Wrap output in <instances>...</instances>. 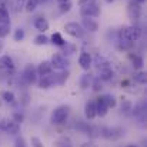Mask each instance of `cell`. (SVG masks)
I'll return each instance as SVG.
<instances>
[{"mask_svg":"<svg viewBox=\"0 0 147 147\" xmlns=\"http://www.w3.org/2000/svg\"><path fill=\"white\" fill-rule=\"evenodd\" d=\"M11 119H13L16 123L22 124V123L24 121V119H26V117H24V114H23L22 111H14V113H13V116H11Z\"/></svg>","mask_w":147,"mask_h":147,"instance_id":"38","label":"cell"},{"mask_svg":"<svg viewBox=\"0 0 147 147\" xmlns=\"http://www.w3.org/2000/svg\"><path fill=\"white\" fill-rule=\"evenodd\" d=\"M57 1V6H59V10H60V13H69L70 10H71V7H73V3H71V0H56Z\"/></svg>","mask_w":147,"mask_h":147,"instance_id":"21","label":"cell"},{"mask_svg":"<svg viewBox=\"0 0 147 147\" xmlns=\"http://www.w3.org/2000/svg\"><path fill=\"white\" fill-rule=\"evenodd\" d=\"M49 37L45 34V33H40V34H37L36 37H34V45L36 46H46V45H49Z\"/></svg>","mask_w":147,"mask_h":147,"instance_id":"30","label":"cell"},{"mask_svg":"<svg viewBox=\"0 0 147 147\" xmlns=\"http://www.w3.org/2000/svg\"><path fill=\"white\" fill-rule=\"evenodd\" d=\"M54 84H56V80H54V74H53V73L46 74V76H42V77L37 80L39 89H43V90H49Z\"/></svg>","mask_w":147,"mask_h":147,"instance_id":"11","label":"cell"},{"mask_svg":"<svg viewBox=\"0 0 147 147\" xmlns=\"http://www.w3.org/2000/svg\"><path fill=\"white\" fill-rule=\"evenodd\" d=\"M93 1H96V0H79L77 3H79V6H84V4H89V3H93Z\"/></svg>","mask_w":147,"mask_h":147,"instance_id":"43","label":"cell"},{"mask_svg":"<svg viewBox=\"0 0 147 147\" xmlns=\"http://www.w3.org/2000/svg\"><path fill=\"white\" fill-rule=\"evenodd\" d=\"M10 23V19H6L3 16H0V24H9Z\"/></svg>","mask_w":147,"mask_h":147,"instance_id":"44","label":"cell"},{"mask_svg":"<svg viewBox=\"0 0 147 147\" xmlns=\"http://www.w3.org/2000/svg\"><path fill=\"white\" fill-rule=\"evenodd\" d=\"M79 64H80V67H82L84 71L90 70V67H92V64H93V57H92V54L87 53V51H82L80 56H79Z\"/></svg>","mask_w":147,"mask_h":147,"instance_id":"12","label":"cell"},{"mask_svg":"<svg viewBox=\"0 0 147 147\" xmlns=\"http://www.w3.org/2000/svg\"><path fill=\"white\" fill-rule=\"evenodd\" d=\"M30 144H32V147H45L42 139L37 137V136H32L30 137Z\"/></svg>","mask_w":147,"mask_h":147,"instance_id":"37","label":"cell"},{"mask_svg":"<svg viewBox=\"0 0 147 147\" xmlns=\"http://www.w3.org/2000/svg\"><path fill=\"white\" fill-rule=\"evenodd\" d=\"M127 16L131 22L137 23L142 17V4H139L136 0H131L127 6Z\"/></svg>","mask_w":147,"mask_h":147,"instance_id":"7","label":"cell"},{"mask_svg":"<svg viewBox=\"0 0 147 147\" xmlns=\"http://www.w3.org/2000/svg\"><path fill=\"white\" fill-rule=\"evenodd\" d=\"M0 107H1V98H0Z\"/></svg>","mask_w":147,"mask_h":147,"instance_id":"48","label":"cell"},{"mask_svg":"<svg viewBox=\"0 0 147 147\" xmlns=\"http://www.w3.org/2000/svg\"><path fill=\"white\" fill-rule=\"evenodd\" d=\"M80 14L82 17H98L100 16V6L97 4V0L84 6H80Z\"/></svg>","mask_w":147,"mask_h":147,"instance_id":"5","label":"cell"},{"mask_svg":"<svg viewBox=\"0 0 147 147\" xmlns=\"http://www.w3.org/2000/svg\"><path fill=\"white\" fill-rule=\"evenodd\" d=\"M117 46L120 50H130L134 46V43L127 40V39H117Z\"/></svg>","mask_w":147,"mask_h":147,"instance_id":"28","label":"cell"},{"mask_svg":"<svg viewBox=\"0 0 147 147\" xmlns=\"http://www.w3.org/2000/svg\"><path fill=\"white\" fill-rule=\"evenodd\" d=\"M50 64H51V67H53V70H64V69H67L69 67V60L66 59V56H63L61 53H54L53 56H51V59H50Z\"/></svg>","mask_w":147,"mask_h":147,"instance_id":"6","label":"cell"},{"mask_svg":"<svg viewBox=\"0 0 147 147\" xmlns=\"http://www.w3.org/2000/svg\"><path fill=\"white\" fill-rule=\"evenodd\" d=\"M104 97H106V103H107L109 109H114L117 106V100L113 94H104Z\"/></svg>","mask_w":147,"mask_h":147,"instance_id":"35","label":"cell"},{"mask_svg":"<svg viewBox=\"0 0 147 147\" xmlns=\"http://www.w3.org/2000/svg\"><path fill=\"white\" fill-rule=\"evenodd\" d=\"M0 98H1L3 101H6L7 104H13V103L16 101V96H14V93H13V92H10V90H4V92H1Z\"/></svg>","mask_w":147,"mask_h":147,"instance_id":"25","label":"cell"},{"mask_svg":"<svg viewBox=\"0 0 147 147\" xmlns=\"http://www.w3.org/2000/svg\"><path fill=\"white\" fill-rule=\"evenodd\" d=\"M49 42L50 43H53L54 46H59V47H61V46L66 45V40L63 39V36H61L59 32H56V33L51 34V37L49 39Z\"/></svg>","mask_w":147,"mask_h":147,"instance_id":"23","label":"cell"},{"mask_svg":"<svg viewBox=\"0 0 147 147\" xmlns=\"http://www.w3.org/2000/svg\"><path fill=\"white\" fill-rule=\"evenodd\" d=\"M24 37H26V32H24V29H22V27L14 29V33H13V39H14V42H23Z\"/></svg>","mask_w":147,"mask_h":147,"instance_id":"32","label":"cell"},{"mask_svg":"<svg viewBox=\"0 0 147 147\" xmlns=\"http://www.w3.org/2000/svg\"><path fill=\"white\" fill-rule=\"evenodd\" d=\"M54 146L56 147H74L73 146L71 139H70V137H67V136H63V137H60L59 140H56Z\"/></svg>","mask_w":147,"mask_h":147,"instance_id":"26","label":"cell"},{"mask_svg":"<svg viewBox=\"0 0 147 147\" xmlns=\"http://www.w3.org/2000/svg\"><path fill=\"white\" fill-rule=\"evenodd\" d=\"M61 47H63V51H61L63 56H71V54H74V53L77 51V46H76V45H71V43H67V42H66V45L61 46Z\"/></svg>","mask_w":147,"mask_h":147,"instance_id":"27","label":"cell"},{"mask_svg":"<svg viewBox=\"0 0 147 147\" xmlns=\"http://www.w3.org/2000/svg\"><path fill=\"white\" fill-rule=\"evenodd\" d=\"M90 87L93 89V92L98 93V92H101V90H103V82H101L98 77H96L94 80H92V86H90Z\"/></svg>","mask_w":147,"mask_h":147,"instance_id":"34","label":"cell"},{"mask_svg":"<svg viewBox=\"0 0 147 147\" xmlns=\"http://www.w3.org/2000/svg\"><path fill=\"white\" fill-rule=\"evenodd\" d=\"M0 16L6 17V19H10V13H9V9L4 3H0Z\"/></svg>","mask_w":147,"mask_h":147,"instance_id":"39","label":"cell"},{"mask_svg":"<svg viewBox=\"0 0 147 147\" xmlns=\"http://www.w3.org/2000/svg\"><path fill=\"white\" fill-rule=\"evenodd\" d=\"M129 57H130V60H131V66H133V69H134V70H142V69H143L144 60H143V57H142V56L130 53V54H129Z\"/></svg>","mask_w":147,"mask_h":147,"instance_id":"19","label":"cell"},{"mask_svg":"<svg viewBox=\"0 0 147 147\" xmlns=\"http://www.w3.org/2000/svg\"><path fill=\"white\" fill-rule=\"evenodd\" d=\"M69 76H70V71H69L67 69H64V70H60V73H59V74H54L56 84H59V86H63V84L67 82Z\"/></svg>","mask_w":147,"mask_h":147,"instance_id":"20","label":"cell"},{"mask_svg":"<svg viewBox=\"0 0 147 147\" xmlns=\"http://www.w3.org/2000/svg\"><path fill=\"white\" fill-rule=\"evenodd\" d=\"M101 133V137H104L106 140H110V142H116V140H120L123 137V127L120 126H113V127H103L100 130Z\"/></svg>","mask_w":147,"mask_h":147,"instance_id":"3","label":"cell"},{"mask_svg":"<svg viewBox=\"0 0 147 147\" xmlns=\"http://www.w3.org/2000/svg\"><path fill=\"white\" fill-rule=\"evenodd\" d=\"M64 32H66L69 36L74 37V39H83L84 34H86L84 29H83L82 24L77 23V22H69V23H66V24H64Z\"/></svg>","mask_w":147,"mask_h":147,"instance_id":"4","label":"cell"},{"mask_svg":"<svg viewBox=\"0 0 147 147\" xmlns=\"http://www.w3.org/2000/svg\"><path fill=\"white\" fill-rule=\"evenodd\" d=\"M106 3H113V1H116V0H104Z\"/></svg>","mask_w":147,"mask_h":147,"instance_id":"46","label":"cell"},{"mask_svg":"<svg viewBox=\"0 0 147 147\" xmlns=\"http://www.w3.org/2000/svg\"><path fill=\"white\" fill-rule=\"evenodd\" d=\"M14 147H27V143H26V140L20 136V137H17V139H16V142H14Z\"/></svg>","mask_w":147,"mask_h":147,"instance_id":"41","label":"cell"},{"mask_svg":"<svg viewBox=\"0 0 147 147\" xmlns=\"http://www.w3.org/2000/svg\"><path fill=\"white\" fill-rule=\"evenodd\" d=\"M92 86V77L89 74H83L80 77V89L82 90H87Z\"/></svg>","mask_w":147,"mask_h":147,"instance_id":"29","label":"cell"},{"mask_svg":"<svg viewBox=\"0 0 147 147\" xmlns=\"http://www.w3.org/2000/svg\"><path fill=\"white\" fill-rule=\"evenodd\" d=\"M94 104H96V113H97L98 117H104V116H107V113H109V110H110V109H109V106H107V103H106V97H104V94L96 97Z\"/></svg>","mask_w":147,"mask_h":147,"instance_id":"10","label":"cell"},{"mask_svg":"<svg viewBox=\"0 0 147 147\" xmlns=\"http://www.w3.org/2000/svg\"><path fill=\"white\" fill-rule=\"evenodd\" d=\"M84 116H86L87 120H94V119L97 117L94 100H89V101H86V104H84Z\"/></svg>","mask_w":147,"mask_h":147,"instance_id":"16","label":"cell"},{"mask_svg":"<svg viewBox=\"0 0 147 147\" xmlns=\"http://www.w3.org/2000/svg\"><path fill=\"white\" fill-rule=\"evenodd\" d=\"M93 64H96L97 70L106 69V67H110V61H109L107 59H104L103 56H96L94 60H93Z\"/></svg>","mask_w":147,"mask_h":147,"instance_id":"22","label":"cell"},{"mask_svg":"<svg viewBox=\"0 0 147 147\" xmlns=\"http://www.w3.org/2000/svg\"><path fill=\"white\" fill-rule=\"evenodd\" d=\"M79 147H98L94 142H84V143H82Z\"/></svg>","mask_w":147,"mask_h":147,"instance_id":"42","label":"cell"},{"mask_svg":"<svg viewBox=\"0 0 147 147\" xmlns=\"http://www.w3.org/2000/svg\"><path fill=\"white\" fill-rule=\"evenodd\" d=\"M98 79H100L101 82H111V80L114 79V70L111 69V66L98 70Z\"/></svg>","mask_w":147,"mask_h":147,"instance_id":"18","label":"cell"},{"mask_svg":"<svg viewBox=\"0 0 147 147\" xmlns=\"http://www.w3.org/2000/svg\"><path fill=\"white\" fill-rule=\"evenodd\" d=\"M127 147H139V146H137V144H129Z\"/></svg>","mask_w":147,"mask_h":147,"instance_id":"47","label":"cell"},{"mask_svg":"<svg viewBox=\"0 0 147 147\" xmlns=\"http://www.w3.org/2000/svg\"><path fill=\"white\" fill-rule=\"evenodd\" d=\"M133 80L136 82V83H139V84H146V82H147V76H146V73L144 71H137L134 76H133Z\"/></svg>","mask_w":147,"mask_h":147,"instance_id":"33","label":"cell"},{"mask_svg":"<svg viewBox=\"0 0 147 147\" xmlns=\"http://www.w3.org/2000/svg\"><path fill=\"white\" fill-rule=\"evenodd\" d=\"M136 1H137V3H139V4H143V3H144V1H146V0H136Z\"/></svg>","mask_w":147,"mask_h":147,"instance_id":"45","label":"cell"},{"mask_svg":"<svg viewBox=\"0 0 147 147\" xmlns=\"http://www.w3.org/2000/svg\"><path fill=\"white\" fill-rule=\"evenodd\" d=\"M36 70H37V76H39V77L53 73V67H51V64H50V60H45V61H42V63L36 67Z\"/></svg>","mask_w":147,"mask_h":147,"instance_id":"17","label":"cell"},{"mask_svg":"<svg viewBox=\"0 0 147 147\" xmlns=\"http://www.w3.org/2000/svg\"><path fill=\"white\" fill-rule=\"evenodd\" d=\"M131 110H133V103H131L130 100L123 98L121 103H120V111H121V113H130Z\"/></svg>","mask_w":147,"mask_h":147,"instance_id":"31","label":"cell"},{"mask_svg":"<svg viewBox=\"0 0 147 147\" xmlns=\"http://www.w3.org/2000/svg\"><path fill=\"white\" fill-rule=\"evenodd\" d=\"M14 69H16L14 60H13L9 54H3V56L0 57V70H3V71L11 74V73L14 71Z\"/></svg>","mask_w":147,"mask_h":147,"instance_id":"9","label":"cell"},{"mask_svg":"<svg viewBox=\"0 0 147 147\" xmlns=\"http://www.w3.org/2000/svg\"><path fill=\"white\" fill-rule=\"evenodd\" d=\"M22 77H23V80H24L27 84H34V83H37L39 76H37L36 67H34L33 64H27V66L24 67V70H23Z\"/></svg>","mask_w":147,"mask_h":147,"instance_id":"8","label":"cell"},{"mask_svg":"<svg viewBox=\"0 0 147 147\" xmlns=\"http://www.w3.org/2000/svg\"><path fill=\"white\" fill-rule=\"evenodd\" d=\"M82 27L84 29V32L96 33L98 30V23L93 17H83L82 19Z\"/></svg>","mask_w":147,"mask_h":147,"instance_id":"13","label":"cell"},{"mask_svg":"<svg viewBox=\"0 0 147 147\" xmlns=\"http://www.w3.org/2000/svg\"><path fill=\"white\" fill-rule=\"evenodd\" d=\"M33 26L40 33H45V32L49 30V22H47V19L45 16H37L34 19V22H33Z\"/></svg>","mask_w":147,"mask_h":147,"instance_id":"15","label":"cell"},{"mask_svg":"<svg viewBox=\"0 0 147 147\" xmlns=\"http://www.w3.org/2000/svg\"><path fill=\"white\" fill-rule=\"evenodd\" d=\"M40 3H42L40 0H26V3H24V10H26L27 13H33V11L37 10V7H39Z\"/></svg>","mask_w":147,"mask_h":147,"instance_id":"24","label":"cell"},{"mask_svg":"<svg viewBox=\"0 0 147 147\" xmlns=\"http://www.w3.org/2000/svg\"><path fill=\"white\" fill-rule=\"evenodd\" d=\"M142 37V30L140 27H137L136 24L131 26H123L119 32H117V39H127L133 43H136L139 39Z\"/></svg>","mask_w":147,"mask_h":147,"instance_id":"2","label":"cell"},{"mask_svg":"<svg viewBox=\"0 0 147 147\" xmlns=\"http://www.w3.org/2000/svg\"><path fill=\"white\" fill-rule=\"evenodd\" d=\"M3 131L11 134V136H17L20 133V124L16 123L13 119H6V124H4V129Z\"/></svg>","mask_w":147,"mask_h":147,"instance_id":"14","label":"cell"},{"mask_svg":"<svg viewBox=\"0 0 147 147\" xmlns=\"http://www.w3.org/2000/svg\"><path fill=\"white\" fill-rule=\"evenodd\" d=\"M10 33V23L9 24H0V39L7 37Z\"/></svg>","mask_w":147,"mask_h":147,"instance_id":"36","label":"cell"},{"mask_svg":"<svg viewBox=\"0 0 147 147\" xmlns=\"http://www.w3.org/2000/svg\"><path fill=\"white\" fill-rule=\"evenodd\" d=\"M30 96H29V93L27 92H23L22 94H20V104H23V106H27L29 103H30Z\"/></svg>","mask_w":147,"mask_h":147,"instance_id":"40","label":"cell"},{"mask_svg":"<svg viewBox=\"0 0 147 147\" xmlns=\"http://www.w3.org/2000/svg\"><path fill=\"white\" fill-rule=\"evenodd\" d=\"M69 116H70V106L60 104V106H57L51 111V114H50V123L53 126H61V124H64L67 121Z\"/></svg>","mask_w":147,"mask_h":147,"instance_id":"1","label":"cell"}]
</instances>
